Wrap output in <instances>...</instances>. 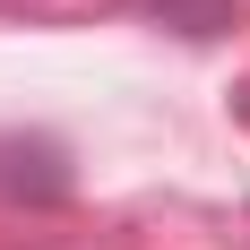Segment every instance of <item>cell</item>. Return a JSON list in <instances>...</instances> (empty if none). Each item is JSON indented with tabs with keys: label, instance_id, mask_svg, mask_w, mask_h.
<instances>
[{
	"label": "cell",
	"instance_id": "1",
	"mask_svg": "<svg viewBox=\"0 0 250 250\" xmlns=\"http://www.w3.org/2000/svg\"><path fill=\"white\" fill-rule=\"evenodd\" d=\"M69 164L52 138H0V199H61Z\"/></svg>",
	"mask_w": 250,
	"mask_h": 250
}]
</instances>
